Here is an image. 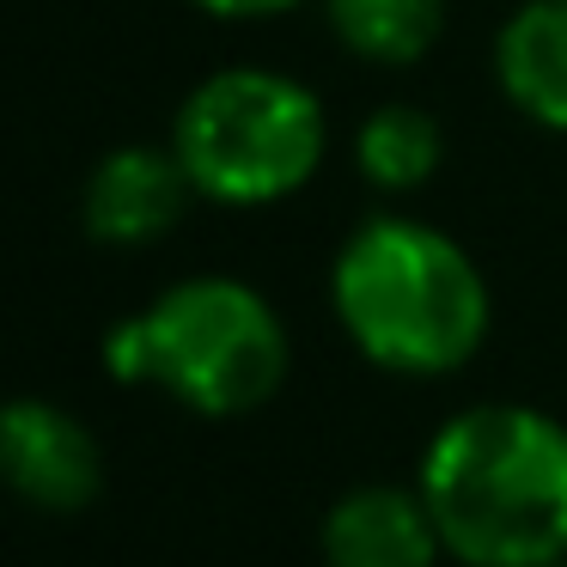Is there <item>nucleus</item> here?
Returning a JSON list of instances; mask_svg holds the SVG:
<instances>
[{
    "mask_svg": "<svg viewBox=\"0 0 567 567\" xmlns=\"http://www.w3.org/2000/svg\"><path fill=\"white\" fill-rule=\"evenodd\" d=\"M415 488L464 567L567 561V427L543 409H457L421 452Z\"/></svg>",
    "mask_w": 567,
    "mask_h": 567,
    "instance_id": "nucleus-1",
    "label": "nucleus"
},
{
    "mask_svg": "<svg viewBox=\"0 0 567 567\" xmlns=\"http://www.w3.org/2000/svg\"><path fill=\"white\" fill-rule=\"evenodd\" d=\"M330 306L348 342L384 372L440 379L457 372L488 336V281L440 226L379 214L336 250Z\"/></svg>",
    "mask_w": 567,
    "mask_h": 567,
    "instance_id": "nucleus-2",
    "label": "nucleus"
},
{
    "mask_svg": "<svg viewBox=\"0 0 567 567\" xmlns=\"http://www.w3.org/2000/svg\"><path fill=\"white\" fill-rule=\"evenodd\" d=\"M104 372L123 384H159L196 415L233 421L281 391L287 330L257 287L233 275H189L147 311L111 323Z\"/></svg>",
    "mask_w": 567,
    "mask_h": 567,
    "instance_id": "nucleus-3",
    "label": "nucleus"
},
{
    "mask_svg": "<svg viewBox=\"0 0 567 567\" xmlns=\"http://www.w3.org/2000/svg\"><path fill=\"white\" fill-rule=\"evenodd\" d=\"M172 147L196 196L226 208L287 202L323 165V104L293 74L220 68L184 99Z\"/></svg>",
    "mask_w": 567,
    "mask_h": 567,
    "instance_id": "nucleus-4",
    "label": "nucleus"
},
{
    "mask_svg": "<svg viewBox=\"0 0 567 567\" xmlns=\"http://www.w3.org/2000/svg\"><path fill=\"white\" fill-rule=\"evenodd\" d=\"M0 488L38 513H80L104 494V445L50 396L0 403Z\"/></svg>",
    "mask_w": 567,
    "mask_h": 567,
    "instance_id": "nucleus-5",
    "label": "nucleus"
},
{
    "mask_svg": "<svg viewBox=\"0 0 567 567\" xmlns=\"http://www.w3.org/2000/svg\"><path fill=\"white\" fill-rule=\"evenodd\" d=\"M189 184L177 147H116L92 165L86 177V196H80V220L99 245H116V250H135V245H153L165 238L177 220H184Z\"/></svg>",
    "mask_w": 567,
    "mask_h": 567,
    "instance_id": "nucleus-6",
    "label": "nucleus"
},
{
    "mask_svg": "<svg viewBox=\"0 0 567 567\" xmlns=\"http://www.w3.org/2000/svg\"><path fill=\"white\" fill-rule=\"evenodd\" d=\"M323 567H433L445 555L421 488L360 482L323 513Z\"/></svg>",
    "mask_w": 567,
    "mask_h": 567,
    "instance_id": "nucleus-7",
    "label": "nucleus"
},
{
    "mask_svg": "<svg viewBox=\"0 0 567 567\" xmlns=\"http://www.w3.org/2000/svg\"><path fill=\"white\" fill-rule=\"evenodd\" d=\"M494 74L530 123L567 135V0H530L506 19Z\"/></svg>",
    "mask_w": 567,
    "mask_h": 567,
    "instance_id": "nucleus-8",
    "label": "nucleus"
},
{
    "mask_svg": "<svg viewBox=\"0 0 567 567\" xmlns=\"http://www.w3.org/2000/svg\"><path fill=\"white\" fill-rule=\"evenodd\" d=\"M440 159H445V135L427 111H415V104H384V111H372L354 135L360 177H367L372 189H391V196L421 189L440 172Z\"/></svg>",
    "mask_w": 567,
    "mask_h": 567,
    "instance_id": "nucleus-9",
    "label": "nucleus"
},
{
    "mask_svg": "<svg viewBox=\"0 0 567 567\" xmlns=\"http://www.w3.org/2000/svg\"><path fill=\"white\" fill-rule=\"evenodd\" d=\"M330 25L342 50L384 68H409L440 43L445 0H330Z\"/></svg>",
    "mask_w": 567,
    "mask_h": 567,
    "instance_id": "nucleus-10",
    "label": "nucleus"
},
{
    "mask_svg": "<svg viewBox=\"0 0 567 567\" xmlns=\"http://www.w3.org/2000/svg\"><path fill=\"white\" fill-rule=\"evenodd\" d=\"M189 7H202V13H214V19H269V13L299 7V0H189Z\"/></svg>",
    "mask_w": 567,
    "mask_h": 567,
    "instance_id": "nucleus-11",
    "label": "nucleus"
},
{
    "mask_svg": "<svg viewBox=\"0 0 567 567\" xmlns=\"http://www.w3.org/2000/svg\"><path fill=\"white\" fill-rule=\"evenodd\" d=\"M549 567H567V561H549Z\"/></svg>",
    "mask_w": 567,
    "mask_h": 567,
    "instance_id": "nucleus-12",
    "label": "nucleus"
}]
</instances>
